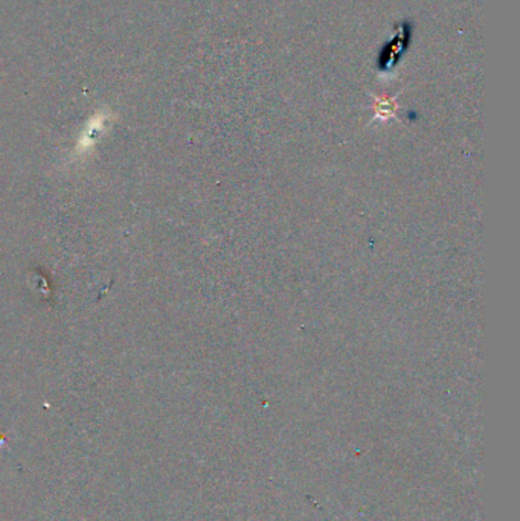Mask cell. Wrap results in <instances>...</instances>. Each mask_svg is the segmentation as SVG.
Wrapping results in <instances>:
<instances>
[{
    "instance_id": "6da1fadb",
    "label": "cell",
    "mask_w": 520,
    "mask_h": 521,
    "mask_svg": "<svg viewBox=\"0 0 520 521\" xmlns=\"http://www.w3.org/2000/svg\"><path fill=\"white\" fill-rule=\"evenodd\" d=\"M409 28L403 25V34L397 35L395 39L391 42L388 46H384V51L383 54L380 57V63L384 64V69H388V67L393 66L398 58H400L402 52L406 49V46H408L409 43Z\"/></svg>"
}]
</instances>
